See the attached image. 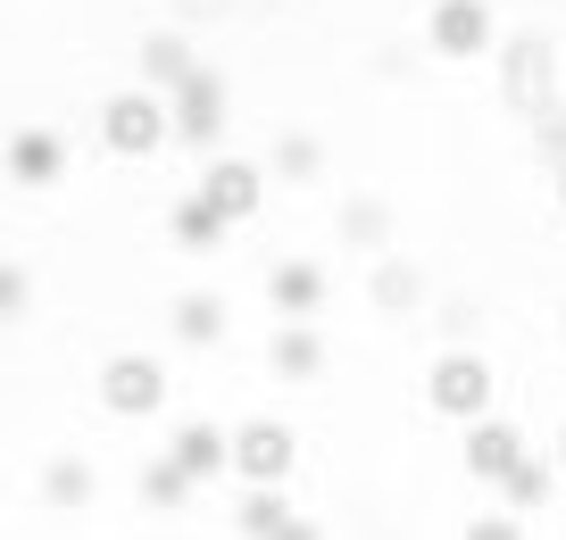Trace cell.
<instances>
[{
    "label": "cell",
    "mask_w": 566,
    "mask_h": 540,
    "mask_svg": "<svg viewBox=\"0 0 566 540\" xmlns=\"http://www.w3.org/2000/svg\"><path fill=\"white\" fill-rule=\"evenodd\" d=\"M159 400H167V374L150 367V358H117V367H108V407H117V416H150Z\"/></svg>",
    "instance_id": "6da1fadb"
},
{
    "label": "cell",
    "mask_w": 566,
    "mask_h": 540,
    "mask_svg": "<svg viewBox=\"0 0 566 540\" xmlns=\"http://www.w3.org/2000/svg\"><path fill=\"white\" fill-rule=\"evenodd\" d=\"M167 134V108L159 100H108V150H150V141Z\"/></svg>",
    "instance_id": "7a4b0ae2"
},
{
    "label": "cell",
    "mask_w": 566,
    "mask_h": 540,
    "mask_svg": "<svg viewBox=\"0 0 566 540\" xmlns=\"http://www.w3.org/2000/svg\"><path fill=\"white\" fill-rule=\"evenodd\" d=\"M433 400H442L450 416H475V407L492 400V367H475V358H450V367L433 374Z\"/></svg>",
    "instance_id": "3957f363"
},
{
    "label": "cell",
    "mask_w": 566,
    "mask_h": 540,
    "mask_svg": "<svg viewBox=\"0 0 566 540\" xmlns=\"http://www.w3.org/2000/svg\"><path fill=\"white\" fill-rule=\"evenodd\" d=\"M433 42H442L450 59L483 51V42H492V18H483V0H450L442 18H433Z\"/></svg>",
    "instance_id": "277c9868"
},
{
    "label": "cell",
    "mask_w": 566,
    "mask_h": 540,
    "mask_svg": "<svg viewBox=\"0 0 566 540\" xmlns=\"http://www.w3.org/2000/svg\"><path fill=\"white\" fill-rule=\"evenodd\" d=\"M233 457H242V474H259V483H275V474L292 466V433H275V424H250V433L233 441Z\"/></svg>",
    "instance_id": "5b68a950"
},
{
    "label": "cell",
    "mask_w": 566,
    "mask_h": 540,
    "mask_svg": "<svg viewBox=\"0 0 566 540\" xmlns=\"http://www.w3.org/2000/svg\"><path fill=\"white\" fill-rule=\"evenodd\" d=\"M200 200H209L217 216H250V209H259V174H250V167H209Z\"/></svg>",
    "instance_id": "8992f818"
},
{
    "label": "cell",
    "mask_w": 566,
    "mask_h": 540,
    "mask_svg": "<svg viewBox=\"0 0 566 540\" xmlns=\"http://www.w3.org/2000/svg\"><path fill=\"white\" fill-rule=\"evenodd\" d=\"M217 117H226V92H217V75H184V134L192 141H209L217 134Z\"/></svg>",
    "instance_id": "52a82bcc"
},
{
    "label": "cell",
    "mask_w": 566,
    "mask_h": 540,
    "mask_svg": "<svg viewBox=\"0 0 566 540\" xmlns=\"http://www.w3.org/2000/svg\"><path fill=\"white\" fill-rule=\"evenodd\" d=\"M9 174H25V183H51V174H59V141H51V134L9 141Z\"/></svg>",
    "instance_id": "ba28073f"
},
{
    "label": "cell",
    "mask_w": 566,
    "mask_h": 540,
    "mask_svg": "<svg viewBox=\"0 0 566 540\" xmlns=\"http://www.w3.org/2000/svg\"><path fill=\"white\" fill-rule=\"evenodd\" d=\"M176 466H184V474H217V466H226V441H217V433H209V424H200V433H184V449H176Z\"/></svg>",
    "instance_id": "9c48e42d"
},
{
    "label": "cell",
    "mask_w": 566,
    "mask_h": 540,
    "mask_svg": "<svg viewBox=\"0 0 566 540\" xmlns=\"http://www.w3.org/2000/svg\"><path fill=\"white\" fill-rule=\"evenodd\" d=\"M516 466V441L509 433H475V474H509Z\"/></svg>",
    "instance_id": "30bf717a"
},
{
    "label": "cell",
    "mask_w": 566,
    "mask_h": 540,
    "mask_svg": "<svg viewBox=\"0 0 566 540\" xmlns=\"http://www.w3.org/2000/svg\"><path fill=\"white\" fill-rule=\"evenodd\" d=\"M275 299H283V308H317V275H308V266H283V275H275Z\"/></svg>",
    "instance_id": "8fae6325"
},
{
    "label": "cell",
    "mask_w": 566,
    "mask_h": 540,
    "mask_svg": "<svg viewBox=\"0 0 566 540\" xmlns=\"http://www.w3.org/2000/svg\"><path fill=\"white\" fill-rule=\"evenodd\" d=\"M275 367L283 374H308V367H317V341H308V332H283V341H275Z\"/></svg>",
    "instance_id": "7c38bea8"
},
{
    "label": "cell",
    "mask_w": 566,
    "mask_h": 540,
    "mask_svg": "<svg viewBox=\"0 0 566 540\" xmlns=\"http://www.w3.org/2000/svg\"><path fill=\"white\" fill-rule=\"evenodd\" d=\"M217 325H226V308H217V299H184V341H209Z\"/></svg>",
    "instance_id": "4fadbf2b"
},
{
    "label": "cell",
    "mask_w": 566,
    "mask_h": 540,
    "mask_svg": "<svg viewBox=\"0 0 566 540\" xmlns=\"http://www.w3.org/2000/svg\"><path fill=\"white\" fill-rule=\"evenodd\" d=\"M242 523H250V532H283L292 516H283V499H250V507H242Z\"/></svg>",
    "instance_id": "5bb4252c"
},
{
    "label": "cell",
    "mask_w": 566,
    "mask_h": 540,
    "mask_svg": "<svg viewBox=\"0 0 566 540\" xmlns=\"http://www.w3.org/2000/svg\"><path fill=\"white\" fill-rule=\"evenodd\" d=\"M0 308H25V283L9 275V266H0Z\"/></svg>",
    "instance_id": "9a60e30c"
},
{
    "label": "cell",
    "mask_w": 566,
    "mask_h": 540,
    "mask_svg": "<svg viewBox=\"0 0 566 540\" xmlns=\"http://www.w3.org/2000/svg\"><path fill=\"white\" fill-rule=\"evenodd\" d=\"M558 457H566V441H558Z\"/></svg>",
    "instance_id": "2e32d148"
}]
</instances>
